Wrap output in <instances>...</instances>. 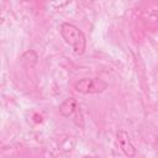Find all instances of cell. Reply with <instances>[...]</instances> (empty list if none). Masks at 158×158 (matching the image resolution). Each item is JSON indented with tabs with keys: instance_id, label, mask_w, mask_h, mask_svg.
Wrapping results in <instances>:
<instances>
[{
	"instance_id": "2",
	"label": "cell",
	"mask_w": 158,
	"mask_h": 158,
	"mask_svg": "<svg viewBox=\"0 0 158 158\" xmlns=\"http://www.w3.org/2000/svg\"><path fill=\"white\" fill-rule=\"evenodd\" d=\"M107 83L100 78H81L74 84V90L83 95L100 94L107 89Z\"/></svg>"
},
{
	"instance_id": "1",
	"label": "cell",
	"mask_w": 158,
	"mask_h": 158,
	"mask_svg": "<svg viewBox=\"0 0 158 158\" xmlns=\"http://www.w3.org/2000/svg\"><path fill=\"white\" fill-rule=\"evenodd\" d=\"M59 33L77 56L84 54L86 49V37L78 26L70 22H62L59 26Z\"/></svg>"
},
{
	"instance_id": "4",
	"label": "cell",
	"mask_w": 158,
	"mask_h": 158,
	"mask_svg": "<svg viewBox=\"0 0 158 158\" xmlns=\"http://www.w3.org/2000/svg\"><path fill=\"white\" fill-rule=\"evenodd\" d=\"M116 144L122 151V153L127 157H135L136 156V148L135 144L131 141L130 135L125 130H118L116 132Z\"/></svg>"
},
{
	"instance_id": "3",
	"label": "cell",
	"mask_w": 158,
	"mask_h": 158,
	"mask_svg": "<svg viewBox=\"0 0 158 158\" xmlns=\"http://www.w3.org/2000/svg\"><path fill=\"white\" fill-rule=\"evenodd\" d=\"M142 23L149 31L158 28V0H146L142 7Z\"/></svg>"
},
{
	"instance_id": "5",
	"label": "cell",
	"mask_w": 158,
	"mask_h": 158,
	"mask_svg": "<svg viewBox=\"0 0 158 158\" xmlns=\"http://www.w3.org/2000/svg\"><path fill=\"white\" fill-rule=\"evenodd\" d=\"M58 112L63 117H72L77 112H79V102L74 98H67L58 106Z\"/></svg>"
}]
</instances>
